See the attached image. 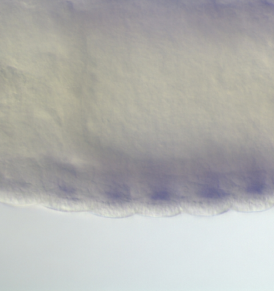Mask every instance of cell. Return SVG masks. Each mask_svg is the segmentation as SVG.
<instances>
[{
    "label": "cell",
    "instance_id": "6da1fadb",
    "mask_svg": "<svg viewBox=\"0 0 274 291\" xmlns=\"http://www.w3.org/2000/svg\"><path fill=\"white\" fill-rule=\"evenodd\" d=\"M169 198V194L166 192H158L152 196V199L157 201H164Z\"/></svg>",
    "mask_w": 274,
    "mask_h": 291
}]
</instances>
